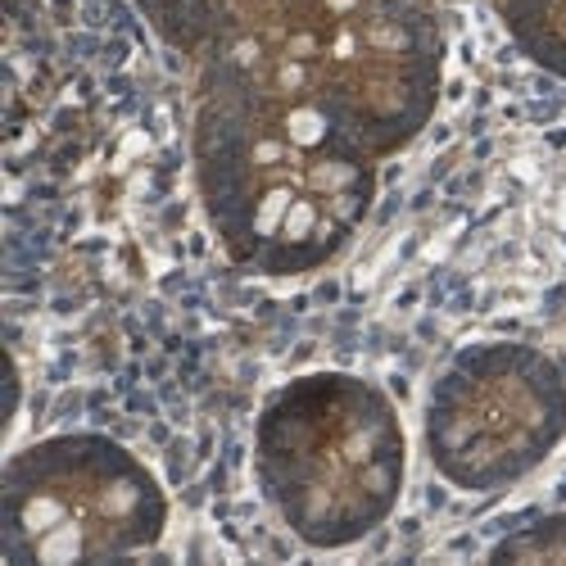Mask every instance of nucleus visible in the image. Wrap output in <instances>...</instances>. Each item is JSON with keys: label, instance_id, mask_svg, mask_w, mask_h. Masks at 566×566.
Here are the masks:
<instances>
[{"label": "nucleus", "instance_id": "1", "mask_svg": "<svg viewBox=\"0 0 566 566\" xmlns=\"http://www.w3.org/2000/svg\"><path fill=\"white\" fill-rule=\"evenodd\" d=\"M196 186L231 263L304 276L332 263L376 200V155L286 73H222L196 114Z\"/></svg>", "mask_w": 566, "mask_h": 566}, {"label": "nucleus", "instance_id": "2", "mask_svg": "<svg viewBox=\"0 0 566 566\" xmlns=\"http://www.w3.org/2000/svg\"><path fill=\"white\" fill-rule=\"evenodd\" d=\"M254 485L300 544L336 553L381 531L408 485L395 399L354 371L281 381L254 417Z\"/></svg>", "mask_w": 566, "mask_h": 566}, {"label": "nucleus", "instance_id": "3", "mask_svg": "<svg viewBox=\"0 0 566 566\" xmlns=\"http://www.w3.org/2000/svg\"><path fill=\"white\" fill-rule=\"evenodd\" d=\"M168 494L127 444L64 431L19 449L0 476V562L86 566L159 548Z\"/></svg>", "mask_w": 566, "mask_h": 566}, {"label": "nucleus", "instance_id": "4", "mask_svg": "<svg viewBox=\"0 0 566 566\" xmlns=\"http://www.w3.org/2000/svg\"><path fill=\"white\" fill-rule=\"evenodd\" d=\"M566 440V367L526 340L462 345L427 390L421 449L458 494H503Z\"/></svg>", "mask_w": 566, "mask_h": 566}, {"label": "nucleus", "instance_id": "5", "mask_svg": "<svg viewBox=\"0 0 566 566\" xmlns=\"http://www.w3.org/2000/svg\"><path fill=\"white\" fill-rule=\"evenodd\" d=\"M291 73L381 159L436 114L440 14L431 0H308Z\"/></svg>", "mask_w": 566, "mask_h": 566}, {"label": "nucleus", "instance_id": "6", "mask_svg": "<svg viewBox=\"0 0 566 566\" xmlns=\"http://www.w3.org/2000/svg\"><path fill=\"white\" fill-rule=\"evenodd\" d=\"M494 6L516 51L553 77H566V0H494Z\"/></svg>", "mask_w": 566, "mask_h": 566}, {"label": "nucleus", "instance_id": "7", "mask_svg": "<svg viewBox=\"0 0 566 566\" xmlns=\"http://www.w3.org/2000/svg\"><path fill=\"white\" fill-rule=\"evenodd\" d=\"M490 562H566V512H539L490 544Z\"/></svg>", "mask_w": 566, "mask_h": 566}]
</instances>
